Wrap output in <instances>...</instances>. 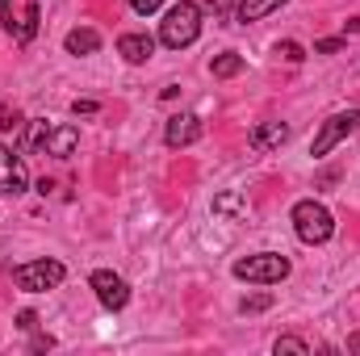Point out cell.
Wrapping results in <instances>:
<instances>
[{"instance_id": "obj_1", "label": "cell", "mask_w": 360, "mask_h": 356, "mask_svg": "<svg viewBox=\"0 0 360 356\" xmlns=\"http://www.w3.org/2000/svg\"><path fill=\"white\" fill-rule=\"evenodd\" d=\"M197 34H201V4H193V0L172 4V8L164 13V21H160V42H164L168 51H184V46H193Z\"/></svg>"}, {"instance_id": "obj_2", "label": "cell", "mask_w": 360, "mask_h": 356, "mask_svg": "<svg viewBox=\"0 0 360 356\" xmlns=\"http://www.w3.org/2000/svg\"><path fill=\"white\" fill-rule=\"evenodd\" d=\"M293 231H297V239L302 243H327L331 235H335V218H331V210L323 205V201H297L293 205Z\"/></svg>"}, {"instance_id": "obj_3", "label": "cell", "mask_w": 360, "mask_h": 356, "mask_svg": "<svg viewBox=\"0 0 360 356\" xmlns=\"http://www.w3.org/2000/svg\"><path fill=\"white\" fill-rule=\"evenodd\" d=\"M231 272H235L239 281H248V285H281V281L289 276V260L276 256V252H256V256H248V260H235Z\"/></svg>"}, {"instance_id": "obj_4", "label": "cell", "mask_w": 360, "mask_h": 356, "mask_svg": "<svg viewBox=\"0 0 360 356\" xmlns=\"http://www.w3.org/2000/svg\"><path fill=\"white\" fill-rule=\"evenodd\" d=\"M68 276V268L59 260H30V265L13 268V285L25 289V293H46V289H59Z\"/></svg>"}, {"instance_id": "obj_5", "label": "cell", "mask_w": 360, "mask_h": 356, "mask_svg": "<svg viewBox=\"0 0 360 356\" xmlns=\"http://www.w3.org/2000/svg\"><path fill=\"white\" fill-rule=\"evenodd\" d=\"M356 126H360V109H340V113H331V117L319 126V134H314V143H310V155H314V160L331 155Z\"/></svg>"}, {"instance_id": "obj_6", "label": "cell", "mask_w": 360, "mask_h": 356, "mask_svg": "<svg viewBox=\"0 0 360 356\" xmlns=\"http://www.w3.org/2000/svg\"><path fill=\"white\" fill-rule=\"evenodd\" d=\"M89 285H92V293H96V302H101L105 310H122V306L130 302V285H126L113 268H96L89 276Z\"/></svg>"}, {"instance_id": "obj_7", "label": "cell", "mask_w": 360, "mask_h": 356, "mask_svg": "<svg viewBox=\"0 0 360 356\" xmlns=\"http://www.w3.org/2000/svg\"><path fill=\"white\" fill-rule=\"evenodd\" d=\"M25 189H30V168H25V160H21L17 151L0 147V193H4V197H21Z\"/></svg>"}, {"instance_id": "obj_8", "label": "cell", "mask_w": 360, "mask_h": 356, "mask_svg": "<svg viewBox=\"0 0 360 356\" xmlns=\"http://www.w3.org/2000/svg\"><path fill=\"white\" fill-rule=\"evenodd\" d=\"M201 139V117L197 113H176V117H168V126H164V143L180 151V147H193Z\"/></svg>"}, {"instance_id": "obj_9", "label": "cell", "mask_w": 360, "mask_h": 356, "mask_svg": "<svg viewBox=\"0 0 360 356\" xmlns=\"http://www.w3.org/2000/svg\"><path fill=\"white\" fill-rule=\"evenodd\" d=\"M38 21H42L38 4H34V0H25V8H21L17 17H8V21H4V30L13 34V42H21V46H25V42H34V34H38Z\"/></svg>"}, {"instance_id": "obj_10", "label": "cell", "mask_w": 360, "mask_h": 356, "mask_svg": "<svg viewBox=\"0 0 360 356\" xmlns=\"http://www.w3.org/2000/svg\"><path fill=\"white\" fill-rule=\"evenodd\" d=\"M117 55H122L126 63H147V59L155 55V38H151V34H122V38H117Z\"/></svg>"}, {"instance_id": "obj_11", "label": "cell", "mask_w": 360, "mask_h": 356, "mask_svg": "<svg viewBox=\"0 0 360 356\" xmlns=\"http://www.w3.org/2000/svg\"><path fill=\"white\" fill-rule=\"evenodd\" d=\"M76 143H80V130L76 126H51V134H46V143H42V151L46 155H55V160H68L72 151H76Z\"/></svg>"}, {"instance_id": "obj_12", "label": "cell", "mask_w": 360, "mask_h": 356, "mask_svg": "<svg viewBox=\"0 0 360 356\" xmlns=\"http://www.w3.org/2000/svg\"><path fill=\"white\" fill-rule=\"evenodd\" d=\"M285 139H289V126H285V122H260V126L252 130V139H248V143H252V151H260V155H264V151H276Z\"/></svg>"}, {"instance_id": "obj_13", "label": "cell", "mask_w": 360, "mask_h": 356, "mask_svg": "<svg viewBox=\"0 0 360 356\" xmlns=\"http://www.w3.org/2000/svg\"><path fill=\"white\" fill-rule=\"evenodd\" d=\"M214 214L226 218V222H239V218H248V197L235 193V189H226V193L214 197Z\"/></svg>"}, {"instance_id": "obj_14", "label": "cell", "mask_w": 360, "mask_h": 356, "mask_svg": "<svg viewBox=\"0 0 360 356\" xmlns=\"http://www.w3.org/2000/svg\"><path fill=\"white\" fill-rule=\"evenodd\" d=\"M63 46H68V55H96L101 51V34L89 30V25H80V30H72L63 38Z\"/></svg>"}, {"instance_id": "obj_15", "label": "cell", "mask_w": 360, "mask_h": 356, "mask_svg": "<svg viewBox=\"0 0 360 356\" xmlns=\"http://www.w3.org/2000/svg\"><path fill=\"white\" fill-rule=\"evenodd\" d=\"M285 0H239V8H235V21H260V17H269V13H276Z\"/></svg>"}, {"instance_id": "obj_16", "label": "cell", "mask_w": 360, "mask_h": 356, "mask_svg": "<svg viewBox=\"0 0 360 356\" xmlns=\"http://www.w3.org/2000/svg\"><path fill=\"white\" fill-rule=\"evenodd\" d=\"M239 72H243V55H235V51L210 59V76H214V80H231V76H239Z\"/></svg>"}, {"instance_id": "obj_17", "label": "cell", "mask_w": 360, "mask_h": 356, "mask_svg": "<svg viewBox=\"0 0 360 356\" xmlns=\"http://www.w3.org/2000/svg\"><path fill=\"white\" fill-rule=\"evenodd\" d=\"M21 126H25L21 109H17V105H0V134H17Z\"/></svg>"}, {"instance_id": "obj_18", "label": "cell", "mask_w": 360, "mask_h": 356, "mask_svg": "<svg viewBox=\"0 0 360 356\" xmlns=\"http://www.w3.org/2000/svg\"><path fill=\"white\" fill-rule=\"evenodd\" d=\"M272 352H289V356H310V348H306V340H297V336H281L276 344H272Z\"/></svg>"}, {"instance_id": "obj_19", "label": "cell", "mask_w": 360, "mask_h": 356, "mask_svg": "<svg viewBox=\"0 0 360 356\" xmlns=\"http://www.w3.org/2000/svg\"><path fill=\"white\" fill-rule=\"evenodd\" d=\"M276 55H281L285 63H302V59H306V46L293 42V38H285V42H276Z\"/></svg>"}, {"instance_id": "obj_20", "label": "cell", "mask_w": 360, "mask_h": 356, "mask_svg": "<svg viewBox=\"0 0 360 356\" xmlns=\"http://www.w3.org/2000/svg\"><path fill=\"white\" fill-rule=\"evenodd\" d=\"M46 134H51V122H46V117H38V122L30 126V134H25V147H34V151H42V143H46Z\"/></svg>"}, {"instance_id": "obj_21", "label": "cell", "mask_w": 360, "mask_h": 356, "mask_svg": "<svg viewBox=\"0 0 360 356\" xmlns=\"http://www.w3.org/2000/svg\"><path fill=\"white\" fill-rule=\"evenodd\" d=\"M269 306H272V293H260V298H243L239 310H243V314H256V310H269Z\"/></svg>"}, {"instance_id": "obj_22", "label": "cell", "mask_w": 360, "mask_h": 356, "mask_svg": "<svg viewBox=\"0 0 360 356\" xmlns=\"http://www.w3.org/2000/svg\"><path fill=\"white\" fill-rule=\"evenodd\" d=\"M344 51V38H319L314 42V55H340Z\"/></svg>"}, {"instance_id": "obj_23", "label": "cell", "mask_w": 360, "mask_h": 356, "mask_svg": "<svg viewBox=\"0 0 360 356\" xmlns=\"http://www.w3.org/2000/svg\"><path fill=\"white\" fill-rule=\"evenodd\" d=\"M96 109H101L96 101H72V113H76V117H92Z\"/></svg>"}, {"instance_id": "obj_24", "label": "cell", "mask_w": 360, "mask_h": 356, "mask_svg": "<svg viewBox=\"0 0 360 356\" xmlns=\"http://www.w3.org/2000/svg\"><path fill=\"white\" fill-rule=\"evenodd\" d=\"M17 327H21V331H34V327H38V314H34V310H21V314H17Z\"/></svg>"}, {"instance_id": "obj_25", "label": "cell", "mask_w": 360, "mask_h": 356, "mask_svg": "<svg viewBox=\"0 0 360 356\" xmlns=\"http://www.w3.org/2000/svg\"><path fill=\"white\" fill-rule=\"evenodd\" d=\"M160 4H164V0H130V8H134V13H143V17H147V13H155Z\"/></svg>"}, {"instance_id": "obj_26", "label": "cell", "mask_w": 360, "mask_h": 356, "mask_svg": "<svg viewBox=\"0 0 360 356\" xmlns=\"http://www.w3.org/2000/svg\"><path fill=\"white\" fill-rule=\"evenodd\" d=\"M205 8H214V13H231V8H239V0H205Z\"/></svg>"}, {"instance_id": "obj_27", "label": "cell", "mask_w": 360, "mask_h": 356, "mask_svg": "<svg viewBox=\"0 0 360 356\" xmlns=\"http://www.w3.org/2000/svg\"><path fill=\"white\" fill-rule=\"evenodd\" d=\"M42 348H55V340H51V336H38V340H34V352H42Z\"/></svg>"}, {"instance_id": "obj_28", "label": "cell", "mask_w": 360, "mask_h": 356, "mask_svg": "<svg viewBox=\"0 0 360 356\" xmlns=\"http://www.w3.org/2000/svg\"><path fill=\"white\" fill-rule=\"evenodd\" d=\"M348 352L360 356V331H352V336H348Z\"/></svg>"}, {"instance_id": "obj_29", "label": "cell", "mask_w": 360, "mask_h": 356, "mask_svg": "<svg viewBox=\"0 0 360 356\" xmlns=\"http://www.w3.org/2000/svg\"><path fill=\"white\" fill-rule=\"evenodd\" d=\"M0 17H4V21L13 17V0H0Z\"/></svg>"}]
</instances>
